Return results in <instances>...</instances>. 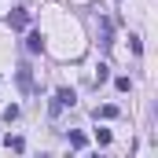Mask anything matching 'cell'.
<instances>
[{
	"label": "cell",
	"instance_id": "cell-4",
	"mask_svg": "<svg viewBox=\"0 0 158 158\" xmlns=\"http://www.w3.org/2000/svg\"><path fill=\"white\" fill-rule=\"evenodd\" d=\"M26 48H30V52H44V37H40V30H33V33L26 37Z\"/></svg>",
	"mask_w": 158,
	"mask_h": 158
},
{
	"label": "cell",
	"instance_id": "cell-1",
	"mask_svg": "<svg viewBox=\"0 0 158 158\" xmlns=\"http://www.w3.org/2000/svg\"><path fill=\"white\" fill-rule=\"evenodd\" d=\"M7 26H11V30H26V26H30V11H26V7H11Z\"/></svg>",
	"mask_w": 158,
	"mask_h": 158
},
{
	"label": "cell",
	"instance_id": "cell-8",
	"mask_svg": "<svg viewBox=\"0 0 158 158\" xmlns=\"http://www.w3.org/2000/svg\"><path fill=\"white\" fill-rule=\"evenodd\" d=\"M107 77H110V66H107V63H99V66H96V85H103Z\"/></svg>",
	"mask_w": 158,
	"mask_h": 158
},
{
	"label": "cell",
	"instance_id": "cell-2",
	"mask_svg": "<svg viewBox=\"0 0 158 158\" xmlns=\"http://www.w3.org/2000/svg\"><path fill=\"white\" fill-rule=\"evenodd\" d=\"M110 33H114L110 19H99V44H103V48H110V44H114V40H110Z\"/></svg>",
	"mask_w": 158,
	"mask_h": 158
},
{
	"label": "cell",
	"instance_id": "cell-6",
	"mask_svg": "<svg viewBox=\"0 0 158 158\" xmlns=\"http://www.w3.org/2000/svg\"><path fill=\"white\" fill-rule=\"evenodd\" d=\"M96 118H118V107H114V103H107V107H96Z\"/></svg>",
	"mask_w": 158,
	"mask_h": 158
},
{
	"label": "cell",
	"instance_id": "cell-9",
	"mask_svg": "<svg viewBox=\"0 0 158 158\" xmlns=\"http://www.w3.org/2000/svg\"><path fill=\"white\" fill-rule=\"evenodd\" d=\"M7 147H11V151H26V140H22V136H7Z\"/></svg>",
	"mask_w": 158,
	"mask_h": 158
},
{
	"label": "cell",
	"instance_id": "cell-5",
	"mask_svg": "<svg viewBox=\"0 0 158 158\" xmlns=\"http://www.w3.org/2000/svg\"><path fill=\"white\" fill-rule=\"evenodd\" d=\"M55 99H59L63 107H74V103H77V96H74V88H59V92H55Z\"/></svg>",
	"mask_w": 158,
	"mask_h": 158
},
{
	"label": "cell",
	"instance_id": "cell-12",
	"mask_svg": "<svg viewBox=\"0 0 158 158\" xmlns=\"http://www.w3.org/2000/svg\"><path fill=\"white\" fill-rule=\"evenodd\" d=\"M114 88H118V92H129V88H132V81H129V77H118V81H114Z\"/></svg>",
	"mask_w": 158,
	"mask_h": 158
},
{
	"label": "cell",
	"instance_id": "cell-3",
	"mask_svg": "<svg viewBox=\"0 0 158 158\" xmlns=\"http://www.w3.org/2000/svg\"><path fill=\"white\" fill-rule=\"evenodd\" d=\"M19 88H22V92H33V74H30V66H19Z\"/></svg>",
	"mask_w": 158,
	"mask_h": 158
},
{
	"label": "cell",
	"instance_id": "cell-11",
	"mask_svg": "<svg viewBox=\"0 0 158 158\" xmlns=\"http://www.w3.org/2000/svg\"><path fill=\"white\" fill-rule=\"evenodd\" d=\"M19 114H22V110H19V107H15V103H11V107H7V110H4V121H7V125H11V121L19 118Z\"/></svg>",
	"mask_w": 158,
	"mask_h": 158
},
{
	"label": "cell",
	"instance_id": "cell-10",
	"mask_svg": "<svg viewBox=\"0 0 158 158\" xmlns=\"http://www.w3.org/2000/svg\"><path fill=\"white\" fill-rule=\"evenodd\" d=\"M96 140H99V147H107L110 143V129H96Z\"/></svg>",
	"mask_w": 158,
	"mask_h": 158
},
{
	"label": "cell",
	"instance_id": "cell-7",
	"mask_svg": "<svg viewBox=\"0 0 158 158\" xmlns=\"http://www.w3.org/2000/svg\"><path fill=\"white\" fill-rule=\"evenodd\" d=\"M85 143H88V136H85V132H70V147H74V151H81Z\"/></svg>",
	"mask_w": 158,
	"mask_h": 158
}]
</instances>
